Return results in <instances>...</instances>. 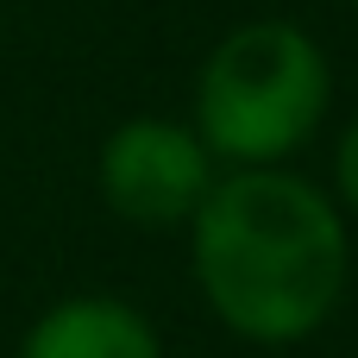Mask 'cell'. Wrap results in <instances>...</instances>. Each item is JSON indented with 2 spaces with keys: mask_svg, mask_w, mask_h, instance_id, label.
Instances as JSON below:
<instances>
[{
  "mask_svg": "<svg viewBox=\"0 0 358 358\" xmlns=\"http://www.w3.org/2000/svg\"><path fill=\"white\" fill-rule=\"evenodd\" d=\"M189 277L227 334L252 346H302L346 302L352 227L296 164L220 170L189 220Z\"/></svg>",
  "mask_w": 358,
  "mask_h": 358,
  "instance_id": "6da1fadb",
  "label": "cell"
},
{
  "mask_svg": "<svg viewBox=\"0 0 358 358\" xmlns=\"http://www.w3.org/2000/svg\"><path fill=\"white\" fill-rule=\"evenodd\" d=\"M334 107V63L296 19H245L214 38L195 69L189 126L220 170L296 164Z\"/></svg>",
  "mask_w": 358,
  "mask_h": 358,
  "instance_id": "7a4b0ae2",
  "label": "cell"
},
{
  "mask_svg": "<svg viewBox=\"0 0 358 358\" xmlns=\"http://www.w3.org/2000/svg\"><path fill=\"white\" fill-rule=\"evenodd\" d=\"M214 182H220L214 151L201 145L189 120H170V113L120 120L94 157V189L107 214H120L126 227H151V233L189 227Z\"/></svg>",
  "mask_w": 358,
  "mask_h": 358,
  "instance_id": "3957f363",
  "label": "cell"
},
{
  "mask_svg": "<svg viewBox=\"0 0 358 358\" xmlns=\"http://www.w3.org/2000/svg\"><path fill=\"white\" fill-rule=\"evenodd\" d=\"M13 358H164V340L151 327L145 308H132L126 296H63L50 302Z\"/></svg>",
  "mask_w": 358,
  "mask_h": 358,
  "instance_id": "277c9868",
  "label": "cell"
},
{
  "mask_svg": "<svg viewBox=\"0 0 358 358\" xmlns=\"http://www.w3.org/2000/svg\"><path fill=\"white\" fill-rule=\"evenodd\" d=\"M334 201H340L346 220H358V120L340 132V145H334Z\"/></svg>",
  "mask_w": 358,
  "mask_h": 358,
  "instance_id": "5b68a950",
  "label": "cell"
},
{
  "mask_svg": "<svg viewBox=\"0 0 358 358\" xmlns=\"http://www.w3.org/2000/svg\"><path fill=\"white\" fill-rule=\"evenodd\" d=\"M352 25H358V0H352Z\"/></svg>",
  "mask_w": 358,
  "mask_h": 358,
  "instance_id": "8992f818",
  "label": "cell"
}]
</instances>
